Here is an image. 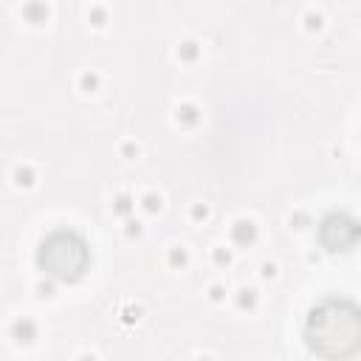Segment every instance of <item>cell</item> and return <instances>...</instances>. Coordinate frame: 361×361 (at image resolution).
Instances as JSON below:
<instances>
[{
    "label": "cell",
    "mask_w": 361,
    "mask_h": 361,
    "mask_svg": "<svg viewBox=\"0 0 361 361\" xmlns=\"http://www.w3.org/2000/svg\"><path fill=\"white\" fill-rule=\"evenodd\" d=\"M302 336L319 358H353L361 353V305L347 296L322 299L307 310Z\"/></svg>",
    "instance_id": "6da1fadb"
},
{
    "label": "cell",
    "mask_w": 361,
    "mask_h": 361,
    "mask_svg": "<svg viewBox=\"0 0 361 361\" xmlns=\"http://www.w3.org/2000/svg\"><path fill=\"white\" fill-rule=\"evenodd\" d=\"M90 243L73 228L51 231L37 248V265L56 282H79L90 268Z\"/></svg>",
    "instance_id": "7a4b0ae2"
},
{
    "label": "cell",
    "mask_w": 361,
    "mask_h": 361,
    "mask_svg": "<svg viewBox=\"0 0 361 361\" xmlns=\"http://www.w3.org/2000/svg\"><path fill=\"white\" fill-rule=\"evenodd\" d=\"M319 243L330 254L353 251L361 243V220L347 212H327L319 223Z\"/></svg>",
    "instance_id": "3957f363"
}]
</instances>
